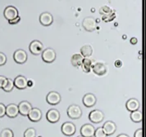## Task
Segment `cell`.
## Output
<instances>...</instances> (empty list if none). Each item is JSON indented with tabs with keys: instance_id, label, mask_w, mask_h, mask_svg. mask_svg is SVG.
Masks as SVG:
<instances>
[{
	"instance_id": "1",
	"label": "cell",
	"mask_w": 146,
	"mask_h": 137,
	"mask_svg": "<svg viewBox=\"0 0 146 137\" xmlns=\"http://www.w3.org/2000/svg\"><path fill=\"white\" fill-rule=\"evenodd\" d=\"M67 115L72 119H78L82 115V110L77 104H71L67 109Z\"/></svg>"
},
{
	"instance_id": "12",
	"label": "cell",
	"mask_w": 146,
	"mask_h": 137,
	"mask_svg": "<svg viewBox=\"0 0 146 137\" xmlns=\"http://www.w3.org/2000/svg\"><path fill=\"white\" fill-rule=\"evenodd\" d=\"M40 24L44 26H51L53 22V15L47 12L41 13V15L40 16Z\"/></svg>"
},
{
	"instance_id": "17",
	"label": "cell",
	"mask_w": 146,
	"mask_h": 137,
	"mask_svg": "<svg viewBox=\"0 0 146 137\" xmlns=\"http://www.w3.org/2000/svg\"><path fill=\"white\" fill-rule=\"evenodd\" d=\"M13 83L14 86L19 90H23L27 87V78L25 76L18 75L13 80Z\"/></svg>"
},
{
	"instance_id": "15",
	"label": "cell",
	"mask_w": 146,
	"mask_h": 137,
	"mask_svg": "<svg viewBox=\"0 0 146 137\" xmlns=\"http://www.w3.org/2000/svg\"><path fill=\"white\" fill-rule=\"evenodd\" d=\"M31 109H32V105L30 102H28L27 100L21 101V102H20V104H18L19 113L21 114L22 116H27Z\"/></svg>"
},
{
	"instance_id": "31",
	"label": "cell",
	"mask_w": 146,
	"mask_h": 137,
	"mask_svg": "<svg viewBox=\"0 0 146 137\" xmlns=\"http://www.w3.org/2000/svg\"><path fill=\"white\" fill-rule=\"evenodd\" d=\"M7 78H6L5 76H3V75H0V88H3L5 84L7 83Z\"/></svg>"
},
{
	"instance_id": "27",
	"label": "cell",
	"mask_w": 146,
	"mask_h": 137,
	"mask_svg": "<svg viewBox=\"0 0 146 137\" xmlns=\"http://www.w3.org/2000/svg\"><path fill=\"white\" fill-rule=\"evenodd\" d=\"M94 137H107V134L104 130L103 127H99L94 130Z\"/></svg>"
},
{
	"instance_id": "4",
	"label": "cell",
	"mask_w": 146,
	"mask_h": 137,
	"mask_svg": "<svg viewBox=\"0 0 146 137\" xmlns=\"http://www.w3.org/2000/svg\"><path fill=\"white\" fill-rule=\"evenodd\" d=\"M104 118V113L103 111L100 109H94L91 111L89 114V119L93 123H100L103 122Z\"/></svg>"
},
{
	"instance_id": "37",
	"label": "cell",
	"mask_w": 146,
	"mask_h": 137,
	"mask_svg": "<svg viewBox=\"0 0 146 137\" xmlns=\"http://www.w3.org/2000/svg\"><path fill=\"white\" fill-rule=\"evenodd\" d=\"M117 137H130L128 135H126V134H120L118 135Z\"/></svg>"
},
{
	"instance_id": "38",
	"label": "cell",
	"mask_w": 146,
	"mask_h": 137,
	"mask_svg": "<svg viewBox=\"0 0 146 137\" xmlns=\"http://www.w3.org/2000/svg\"><path fill=\"white\" fill-rule=\"evenodd\" d=\"M77 137H84V136H77Z\"/></svg>"
},
{
	"instance_id": "25",
	"label": "cell",
	"mask_w": 146,
	"mask_h": 137,
	"mask_svg": "<svg viewBox=\"0 0 146 137\" xmlns=\"http://www.w3.org/2000/svg\"><path fill=\"white\" fill-rule=\"evenodd\" d=\"M14 87L15 86H14L13 80H12L11 78H7V83L5 84V86L2 89L4 91H6V92H10V91H12L13 90Z\"/></svg>"
},
{
	"instance_id": "9",
	"label": "cell",
	"mask_w": 146,
	"mask_h": 137,
	"mask_svg": "<svg viewBox=\"0 0 146 137\" xmlns=\"http://www.w3.org/2000/svg\"><path fill=\"white\" fill-rule=\"evenodd\" d=\"M3 16L7 20H11L19 16L18 10L13 6H7L3 12Z\"/></svg>"
},
{
	"instance_id": "34",
	"label": "cell",
	"mask_w": 146,
	"mask_h": 137,
	"mask_svg": "<svg viewBox=\"0 0 146 137\" xmlns=\"http://www.w3.org/2000/svg\"><path fill=\"white\" fill-rule=\"evenodd\" d=\"M137 42H138V40H137L136 38H132V39H131V43L133 44V45L136 44V43H137Z\"/></svg>"
},
{
	"instance_id": "23",
	"label": "cell",
	"mask_w": 146,
	"mask_h": 137,
	"mask_svg": "<svg viewBox=\"0 0 146 137\" xmlns=\"http://www.w3.org/2000/svg\"><path fill=\"white\" fill-rule=\"evenodd\" d=\"M93 53V48L90 45H85L80 48V55L83 57H90Z\"/></svg>"
},
{
	"instance_id": "14",
	"label": "cell",
	"mask_w": 146,
	"mask_h": 137,
	"mask_svg": "<svg viewBox=\"0 0 146 137\" xmlns=\"http://www.w3.org/2000/svg\"><path fill=\"white\" fill-rule=\"evenodd\" d=\"M27 117H29V119L31 122H34V123L39 122L42 118V112L38 108H32L29 112Z\"/></svg>"
},
{
	"instance_id": "30",
	"label": "cell",
	"mask_w": 146,
	"mask_h": 137,
	"mask_svg": "<svg viewBox=\"0 0 146 137\" xmlns=\"http://www.w3.org/2000/svg\"><path fill=\"white\" fill-rule=\"evenodd\" d=\"M6 114V106L3 103H0V117H3Z\"/></svg>"
},
{
	"instance_id": "36",
	"label": "cell",
	"mask_w": 146,
	"mask_h": 137,
	"mask_svg": "<svg viewBox=\"0 0 146 137\" xmlns=\"http://www.w3.org/2000/svg\"><path fill=\"white\" fill-rule=\"evenodd\" d=\"M121 61H120V60H117V61H116L115 62V66L116 67H121Z\"/></svg>"
},
{
	"instance_id": "16",
	"label": "cell",
	"mask_w": 146,
	"mask_h": 137,
	"mask_svg": "<svg viewBox=\"0 0 146 137\" xmlns=\"http://www.w3.org/2000/svg\"><path fill=\"white\" fill-rule=\"evenodd\" d=\"M19 113L18 110V105L16 104H9L6 106V114L7 117L10 118L16 117Z\"/></svg>"
},
{
	"instance_id": "33",
	"label": "cell",
	"mask_w": 146,
	"mask_h": 137,
	"mask_svg": "<svg viewBox=\"0 0 146 137\" xmlns=\"http://www.w3.org/2000/svg\"><path fill=\"white\" fill-rule=\"evenodd\" d=\"M20 20H21V17L18 16L17 17L14 18V19L11 20H8V22H9V24H10V25H16V24H17L18 22H20Z\"/></svg>"
},
{
	"instance_id": "7",
	"label": "cell",
	"mask_w": 146,
	"mask_h": 137,
	"mask_svg": "<svg viewBox=\"0 0 146 137\" xmlns=\"http://www.w3.org/2000/svg\"><path fill=\"white\" fill-rule=\"evenodd\" d=\"M61 99H62L61 96L58 91H52L47 95L46 100L48 104H51V105H57L60 103Z\"/></svg>"
},
{
	"instance_id": "10",
	"label": "cell",
	"mask_w": 146,
	"mask_h": 137,
	"mask_svg": "<svg viewBox=\"0 0 146 137\" xmlns=\"http://www.w3.org/2000/svg\"><path fill=\"white\" fill-rule=\"evenodd\" d=\"M95 128L92 124H84L80 128V136L84 137H93Z\"/></svg>"
},
{
	"instance_id": "35",
	"label": "cell",
	"mask_w": 146,
	"mask_h": 137,
	"mask_svg": "<svg viewBox=\"0 0 146 137\" xmlns=\"http://www.w3.org/2000/svg\"><path fill=\"white\" fill-rule=\"evenodd\" d=\"M33 81H31V80H27V87H33Z\"/></svg>"
},
{
	"instance_id": "29",
	"label": "cell",
	"mask_w": 146,
	"mask_h": 137,
	"mask_svg": "<svg viewBox=\"0 0 146 137\" xmlns=\"http://www.w3.org/2000/svg\"><path fill=\"white\" fill-rule=\"evenodd\" d=\"M7 62V56L3 52H0V66L4 65Z\"/></svg>"
},
{
	"instance_id": "8",
	"label": "cell",
	"mask_w": 146,
	"mask_h": 137,
	"mask_svg": "<svg viewBox=\"0 0 146 137\" xmlns=\"http://www.w3.org/2000/svg\"><path fill=\"white\" fill-rule=\"evenodd\" d=\"M27 53L26 51L22 50V49H18L16 52H14L13 54V59L17 63V64H24L26 63L27 60Z\"/></svg>"
},
{
	"instance_id": "18",
	"label": "cell",
	"mask_w": 146,
	"mask_h": 137,
	"mask_svg": "<svg viewBox=\"0 0 146 137\" xmlns=\"http://www.w3.org/2000/svg\"><path fill=\"white\" fill-rule=\"evenodd\" d=\"M126 109L130 112L138 110L140 107V103L136 98H131L127 100L126 104Z\"/></svg>"
},
{
	"instance_id": "32",
	"label": "cell",
	"mask_w": 146,
	"mask_h": 137,
	"mask_svg": "<svg viewBox=\"0 0 146 137\" xmlns=\"http://www.w3.org/2000/svg\"><path fill=\"white\" fill-rule=\"evenodd\" d=\"M134 137H143V129L139 128L135 130V132L134 134Z\"/></svg>"
},
{
	"instance_id": "26",
	"label": "cell",
	"mask_w": 146,
	"mask_h": 137,
	"mask_svg": "<svg viewBox=\"0 0 146 137\" xmlns=\"http://www.w3.org/2000/svg\"><path fill=\"white\" fill-rule=\"evenodd\" d=\"M0 137H14L13 131L9 128H5L1 131Z\"/></svg>"
},
{
	"instance_id": "2",
	"label": "cell",
	"mask_w": 146,
	"mask_h": 137,
	"mask_svg": "<svg viewBox=\"0 0 146 137\" xmlns=\"http://www.w3.org/2000/svg\"><path fill=\"white\" fill-rule=\"evenodd\" d=\"M56 57L57 54L53 48L48 47L42 52V60L46 63H52L56 60Z\"/></svg>"
},
{
	"instance_id": "6",
	"label": "cell",
	"mask_w": 146,
	"mask_h": 137,
	"mask_svg": "<svg viewBox=\"0 0 146 137\" xmlns=\"http://www.w3.org/2000/svg\"><path fill=\"white\" fill-rule=\"evenodd\" d=\"M29 49H30V52L33 55H40L44 50V46H43V43L39 40H34L30 43Z\"/></svg>"
},
{
	"instance_id": "5",
	"label": "cell",
	"mask_w": 146,
	"mask_h": 137,
	"mask_svg": "<svg viewBox=\"0 0 146 137\" xmlns=\"http://www.w3.org/2000/svg\"><path fill=\"white\" fill-rule=\"evenodd\" d=\"M61 130L63 135H65L66 136H72L76 133V126L74 125V123H71V122H66L62 124Z\"/></svg>"
},
{
	"instance_id": "19",
	"label": "cell",
	"mask_w": 146,
	"mask_h": 137,
	"mask_svg": "<svg viewBox=\"0 0 146 137\" xmlns=\"http://www.w3.org/2000/svg\"><path fill=\"white\" fill-rule=\"evenodd\" d=\"M107 134V136H111L114 134L117 130V124L112 121H107L102 127Z\"/></svg>"
},
{
	"instance_id": "13",
	"label": "cell",
	"mask_w": 146,
	"mask_h": 137,
	"mask_svg": "<svg viewBox=\"0 0 146 137\" xmlns=\"http://www.w3.org/2000/svg\"><path fill=\"white\" fill-rule=\"evenodd\" d=\"M47 120L51 123H56L59 121L60 113L58 109H52L47 112L46 114Z\"/></svg>"
},
{
	"instance_id": "28",
	"label": "cell",
	"mask_w": 146,
	"mask_h": 137,
	"mask_svg": "<svg viewBox=\"0 0 146 137\" xmlns=\"http://www.w3.org/2000/svg\"><path fill=\"white\" fill-rule=\"evenodd\" d=\"M36 136V130L33 127H30L27 130H25L24 137H35Z\"/></svg>"
},
{
	"instance_id": "3",
	"label": "cell",
	"mask_w": 146,
	"mask_h": 137,
	"mask_svg": "<svg viewBox=\"0 0 146 137\" xmlns=\"http://www.w3.org/2000/svg\"><path fill=\"white\" fill-rule=\"evenodd\" d=\"M82 26L84 27V29L88 31V32H93L94 30H95L96 27H97V22L96 20L94 19L92 16H87L85 19L83 20L82 22Z\"/></svg>"
},
{
	"instance_id": "39",
	"label": "cell",
	"mask_w": 146,
	"mask_h": 137,
	"mask_svg": "<svg viewBox=\"0 0 146 137\" xmlns=\"http://www.w3.org/2000/svg\"><path fill=\"white\" fill-rule=\"evenodd\" d=\"M38 137H42V136H38Z\"/></svg>"
},
{
	"instance_id": "22",
	"label": "cell",
	"mask_w": 146,
	"mask_h": 137,
	"mask_svg": "<svg viewBox=\"0 0 146 137\" xmlns=\"http://www.w3.org/2000/svg\"><path fill=\"white\" fill-rule=\"evenodd\" d=\"M131 119L134 123H140L143 119V113L141 111L138 110L131 112Z\"/></svg>"
},
{
	"instance_id": "24",
	"label": "cell",
	"mask_w": 146,
	"mask_h": 137,
	"mask_svg": "<svg viewBox=\"0 0 146 137\" xmlns=\"http://www.w3.org/2000/svg\"><path fill=\"white\" fill-rule=\"evenodd\" d=\"M82 68H83V70L86 72V73H89L90 71L91 68H92V60L90 59L86 58L83 60L82 61Z\"/></svg>"
},
{
	"instance_id": "20",
	"label": "cell",
	"mask_w": 146,
	"mask_h": 137,
	"mask_svg": "<svg viewBox=\"0 0 146 137\" xmlns=\"http://www.w3.org/2000/svg\"><path fill=\"white\" fill-rule=\"evenodd\" d=\"M91 69L95 74L100 75V76L104 75L107 72L106 66L103 63H95L94 65H92Z\"/></svg>"
},
{
	"instance_id": "21",
	"label": "cell",
	"mask_w": 146,
	"mask_h": 137,
	"mask_svg": "<svg viewBox=\"0 0 146 137\" xmlns=\"http://www.w3.org/2000/svg\"><path fill=\"white\" fill-rule=\"evenodd\" d=\"M83 60H84V57L80 54H75L72 56L71 62L74 67H80L82 64Z\"/></svg>"
},
{
	"instance_id": "11",
	"label": "cell",
	"mask_w": 146,
	"mask_h": 137,
	"mask_svg": "<svg viewBox=\"0 0 146 137\" xmlns=\"http://www.w3.org/2000/svg\"><path fill=\"white\" fill-rule=\"evenodd\" d=\"M82 102L85 106L90 108V107H93L95 105L96 102H97V98L92 93H87L82 99Z\"/></svg>"
}]
</instances>
